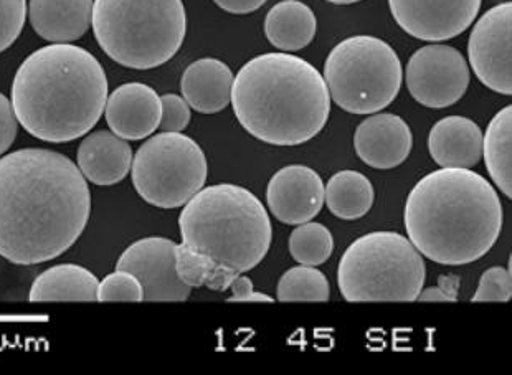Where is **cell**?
<instances>
[{
  "label": "cell",
  "mask_w": 512,
  "mask_h": 375,
  "mask_svg": "<svg viewBox=\"0 0 512 375\" xmlns=\"http://www.w3.org/2000/svg\"><path fill=\"white\" fill-rule=\"evenodd\" d=\"M90 214V187L67 156L30 148L0 157V257L50 262L73 247Z\"/></svg>",
  "instance_id": "obj_1"
},
{
  "label": "cell",
  "mask_w": 512,
  "mask_h": 375,
  "mask_svg": "<svg viewBox=\"0 0 512 375\" xmlns=\"http://www.w3.org/2000/svg\"><path fill=\"white\" fill-rule=\"evenodd\" d=\"M403 220L420 255L438 265H470L498 242L503 204L478 172L441 167L415 184Z\"/></svg>",
  "instance_id": "obj_2"
},
{
  "label": "cell",
  "mask_w": 512,
  "mask_h": 375,
  "mask_svg": "<svg viewBox=\"0 0 512 375\" xmlns=\"http://www.w3.org/2000/svg\"><path fill=\"white\" fill-rule=\"evenodd\" d=\"M10 96L15 118L30 136L70 143L90 133L105 113L108 80L93 53L52 43L25 58Z\"/></svg>",
  "instance_id": "obj_3"
},
{
  "label": "cell",
  "mask_w": 512,
  "mask_h": 375,
  "mask_svg": "<svg viewBox=\"0 0 512 375\" xmlns=\"http://www.w3.org/2000/svg\"><path fill=\"white\" fill-rule=\"evenodd\" d=\"M232 108L253 138L301 146L328 123L331 95L318 68L293 53H263L233 78Z\"/></svg>",
  "instance_id": "obj_4"
},
{
  "label": "cell",
  "mask_w": 512,
  "mask_h": 375,
  "mask_svg": "<svg viewBox=\"0 0 512 375\" xmlns=\"http://www.w3.org/2000/svg\"><path fill=\"white\" fill-rule=\"evenodd\" d=\"M182 243L217 265L247 273L270 250V215L250 190L217 184L199 190L179 217Z\"/></svg>",
  "instance_id": "obj_5"
},
{
  "label": "cell",
  "mask_w": 512,
  "mask_h": 375,
  "mask_svg": "<svg viewBox=\"0 0 512 375\" xmlns=\"http://www.w3.org/2000/svg\"><path fill=\"white\" fill-rule=\"evenodd\" d=\"M91 24L101 50L133 70L169 62L187 34L182 0H95Z\"/></svg>",
  "instance_id": "obj_6"
},
{
  "label": "cell",
  "mask_w": 512,
  "mask_h": 375,
  "mask_svg": "<svg viewBox=\"0 0 512 375\" xmlns=\"http://www.w3.org/2000/svg\"><path fill=\"white\" fill-rule=\"evenodd\" d=\"M423 257L407 237L372 232L347 248L337 268V285L344 300L417 301L425 285Z\"/></svg>",
  "instance_id": "obj_7"
},
{
  "label": "cell",
  "mask_w": 512,
  "mask_h": 375,
  "mask_svg": "<svg viewBox=\"0 0 512 375\" xmlns=\"http://www.w3.org/2000/svg\"><path fill=\"white\" fill-rule=\"evenodd\" d=\"M324 81L341 110L374 114L394 103L403 81L402 63L389 43L356 35L337 43L324 62Z\"/></svg>",
  "instance_id": "obj_8"
},
{
  "label": "cell",
  "mask_w": 512,
  "mask_h": 375,
  "mask_svg": "<svg viewBox=\"0 0 512 375\" xmlns=\"http://www.w3.org/2000/svg\"><path fill=\"white\" fill-rule=\"evenodd\" d=\"M207 157L194 139L182 133H159L134 154L133 186L147 204L177 209L207 182Z\"/></svg>",
  "instance_id": "obj_9"
},
{
  "label": "cell",
  "mask_w": 512,
  "mask_h": 375,
  "mask_svg": "<svg viewBox=\"0 0 512 375\" xmlns=\"http://www.w3.org/2000/svg\"><path fill=\"white\" fill-rule=\"evenodd\" d=\"M470 65L450 45H427L413 53L405 70L410 95L420 105L443 110L465 96L470 86Z\"/></svg>",
  "instance_id": "obj_10"
},
{
  "label": "cell",
  "mask_w": 512,
  "mask_h": 375,
  "mask_svg": "<svg viewBox=\"0 0 512 375\" xmlns=\"http://www.w3.org/2000/svg\"><path fill=\"white\" fill-rule=\"evenodd\" d=\"M512 4L496 5L476 22L468 42L470 67L486 88L499 95L512 93Z\"/></svg>",
  "instance_id": "obj_11"
},
{
  "label": "cell",
  "mask_w": 512,
  "mask_h": 375,
  "mask_svg": "<svg viewBox=\"0 0 512 375\" xmlns=\"http://www.w3.org/2000/svg\"><path fill=\"white\" fill-rule=\"evenodd\" d=\"M483 0H389L400 29L423 42H445L470 29Z\"/></svg>",
  "instance_id": "obj_12"
},
{
  "label": "cell",
  "mask_w": 512,
  "mask_h": 375,
  "mask_svg": "<svg viewBox=\"0 0 512 375\" xmlns=\"http://www.w3.org/2000/svg\"><path fill=\"white\" fill-rule=\"evenodd\" d=\"M177 243L164 237L141 238L124 250L116 270L128 271L143 286L144 301H185L192 288L176 271Z\"/></svg>",
  "instance_id": "obj_13"
},
{
  "label": "cell",
  "mask_w": 512,
  "mask_h": 375,
  "mask_svg": "<svg viewBox=\"0 0 512 375\" xmlns=\"http://www.w3.org/2000/svg\"><path fill=\"white\" fill-rule=\"evenodd\" d=\"M271 214L281 224L301 225L316 217L324 205V182L308 166L293 164L275 172L266 189Z\"/></svg>",
  "instance_id": "obj_14"
},
{
  "label": "cell",
  "mask_w": 512,
  "mask_h": 375,
  "mask_svg": "<svg viewBox=\"0 0 512 375\" xmlns=\"http://www.w3.org/2000/svg\"><path fill=\"white\" fill-rule=\"evenodd\" d=\"M413 148L412 129L400 116L374 113L357 126L354 149L374 169H394L407 161Z\"/></svg>",
  "instance_id": "obj_15"
},
{
  "label": "cell",
  "mask_w": 512,
  "mask_h": 375,
  "mask_svg": "<svg viewBox=\"0 0 512 375\" xmlns=\"http://www.w3.org/2000/svg\"><path fill=\"white\" fill-rule=\"evenodd\" d=\"M161 114V98L144 83L121 85L106 100V123L111 133L128 141H141L156 133Z\"/></svg>",
  "instance_id": "obj_16"
},
{
  "label": "cell",
  "mask_w": 512,
  "mask_h": 375,
  "mask_svg": "<svg viewBox=\"0 0 512 375\" xmlns=\"http://www.w3.org/2000/svg\"><path fill=\"white\" fill-rule=\"evenodd\" d=\"M428 151L440 167L471 169L483 159V131L473 119L446 116L433 124Z\"/></svg>",
  "instance_id": "obj_17"
},
{
  "label": "cell",
  "mask_w": 512,
  "mask_h": 375,
  "mask_svg": "<svg viewBox=\"0 0 512 375\" xmlns=\"http://www.w3.org/2000/svg\"><path fill=\"white\" fill-rule=\"evenodd\" d=\"M76 159L86 181L95 186H114L131 172L133 149L126 139L111 131H95L81 141Z\"/></svg>",
  "instance_id": "obj_18"
},
{
  "label": "cell",
  "mask_w": 512,
  "mask_h": 375,
  "mask_svg": "<svg viewBox=\"0 0 512 375\" xmlns=\"http://www.w3.org/2000/svg\"><path fill=\"white\" fill-rule=\"evenodd\" d=\"M232 70L217 58H200L185 68L182 98L197 113L215 114L232 103Z\"/></svg>",
  "instance_id": "obj_19"
},
{
  "label": "cell",
  "mask_w": 512,
  "mask_h": 375,
  "mask_svg": "<svg viewBox=\"0 0 512 375\" xmlns=\"http://www.w3.org/2000/svg\"><path fill=\"white\" fill-rule=\"evenodd\" d=\"M93 0H30L29 19L38 37L70 43L88 32Z\"/></svg>",
  "instance_id": "obj_20"
},
{
  "label": "cell",
  "mask_w": 512,
  "mask_h": 375,
  "mask_svg": "<svg viewBox=\"0 0 512 375\" xmlns=\"http://www.w3.org/2000/svg\"><path fill=\"white\" fill-rule=\"evenodd\" d=\"M316 32V15L313 9L301 0H281L266 14V38L281 52L303 50L313 42Z\"/></svg>",
  "instance_id": "obj_21"
},
{
  "label": "cell",
  "mask_w": 512,
  "mask_h": 375,
  "mask_svg": "<svg viewBox=\"0 0 512 375\" xmlns=\"http://www.w3.org/2000/svg\"><path fill=\"white\" fill-rule=\"evenodd\" d=\"M100 281L90 270L73 263L52 266L37 276L30 301H98Z\"/></svg>",
  "instance_id": "obj_22"
},
{
  "label": "cell",
  "mask_w": 512,
  "mask_h": 375,
  "mask_svg": "<svg viewBox=\"0 0 512 375\" xmlns=\"http://www.w3.org/2000/svg\"><path fill=\"white\" fill-rule=\"evenodd\" d=\"M374 199V186L361 172H336L324 186V202L337 219H361L369 214Z\"/></svg>",
  "instance_id": "obj_23"
},
{
  "label": "cell",
  "mask_w": 512,
  "mask_h": 375,
  "mask_svg": "<svg viewBox=\"0 0 512 375\" xmlns=\"http://www.w3.org/2000/svg\"><path fill=\"white\" fill-rule=\"evenodd\" d=\"M512 108L506 106L489 121L483 134V157L494 186L512 197Z\"/></svg>",
  "instance_id": "obj_24"
},
{
  "label": "cell",
  "mask_w": 512,
  "mask_h": 375,
  "mask_svg": "<svg viewBox=\"0 0 512 375\" xmlns=\"http://www.w3.org/2000/svg\"><path fill=\"white\" fill-rule=\"evenodd\" d=\"M290 253L299 265L319 266L328 262L334 252V238L328 227L306 222L294 228L290 235Z\"/></svg>",
  "instance_id": "obj_25"
},
{
  "label": "cell",
  "mask_w": 512,
  "mask_h": 375,
  "mask_svg": "<svg viewBox=\"0 0 512 375\" xmlns=\"http://www.w3.org/2000/svg\"><path fill=\"white\" fill-rule=\"evenodd\" d=\"M329 281L316 266H294L281 276L276 298L280 301H328Z\"/></svg>",
  "instance_id": "obj_26"
},
{
  "label": "cell",
  "mask_w": 512,
  "mask_h": 375,
  "mask_svg": "<svg viewBox=\"0 0 512 375\" xmlns=\"http://www.w3.org/2000/svg\"><path fill=\"white\" fill-rule=\"evenodd\" d=\"M217 263L202 253L194 252L185 243L176 247V271L179 280L190 288L205 286L210 273L214 271Z\"/></svg>",
  "instance_id": "obj_27"
},
{
  "label": "cell",
  "mask_w": 512,
  "mask_h": 375,
  "mask_svg": "<svg viewBox=\"0 0 512 375\" xmlns=\"http://www.w3.org/2000/svg\"><path fill=\"white\" fill-rule=\"evenodd\" d=\"M98 301H144L143 286L128 271L116 270L98 286Z\"/></svg>",
  "instance_id": "obj_28"
},
{
  "label": "cell",
  "mask_w": 512,
  "mask_h": 375,
  "mask_svg": "<svg viewBox=\"0 0 512 375\" xmlns=\"http://www.w3.org/2000/svg\"><path fill=\"white\" fill-rule=\"evenodd\" d=\"M27 19V0H0V53L14 45Z\"/></svg>",
  "instance_id": "obj_29"
},
{
  "label": "cell",
  "mask_w": 512,
  "mask_h": 375,
  "mask_svg": "<svg viewBox=\"0 0 512 375\" xmlns=\"http://www.w3.org/2000/svg\"><path fill=\"white\" fill-rule=\"evenodd\" d=\"M512 280L511 268L503 266H493L484 271L479 281L478 290L471 298L473 303L476 301H506L511 300Z\"/></svg>",
  "instance_id": "obj_30"
},
{
  "label": "cell",
  "mask_w": 512,
  "mask_h": 375,
  "mask_svg": "<svg viewBox=\"0 0 512 375\" xmlns=\"http://www.w3.org/2000/svg\"><path fill=\"white\" fill-rule=\"evenodd\" d=\"M161 105L159 129L162 133H182L192 119L187 101L179 95H164L161 96Z\"/></svg>",
  "instance_id": "obj_31"
},
{
  "label": "cell",
  "mask_w": 512,
  "mask_h": 375,
  "mask_svg": "<svg viewBox=\"0 0 512 375\" xmlns=\"http://www.w3.org/2000/svg\"><path fill=\"white\" fill-rule=\"evenodd\" d=\"M19 121L15 118L14 108L7 96L0 93V156L9 151L17 138Z\"/></svg>",
  "instance_id": "obj_32"
},
{
  "label": "cell",
  "mask_w": 512,
  "mask_h": 375,
  "mask_svg": "<svg viewBox=\"0 0 512 375\" xmlns=\"http://www.w3.org/2000/svg\"><path fill=\"white\" fill-rule=\"evenodd\" d=\"M214 2L228 14L247 15L261 9L268 0H214Z\"/></svg>",
  "instance_id": "obj_33"
},
{
  "label": "cell",
  "mask_w": 512,
  "mask_h": 375,
  "mask_svg": "<svg viewBox=\"0 0 512 375\" xmlns=\"http://www.w3.org/2000/svg\"><path fill=\"white\" fill-rule=\"evenodd\" d=\"M238 275L242 273L230 270L227 266L217 265L210 273L209 280L205 281V286L212 291H227L232 285L233 278Z\"/></svg>",
  "instance_id": "obj_34"
},
{
  "label": "cell",
  "mask_w": 512,
  "mask_h": 375,
  "mask_svg": "<svg viewBox=\"0 0 512 375\" xmlns=\"http://www.w3.org/2000/svg\"><path fill=\"white\" fill-rule=\"evenodd\" d=\"M228 290L232 291V296L228 301H238V303H245L248 296L253 293V283L247 276L238 275L233 278L232 285Z\"/></svg>",
  "instance_id": "obj_35"
},
{
  "label": "cell",
  "mask_w": 512,
  "mask_h": 375,
  "mask_svg": "<svg viewBox=\"0 0 512 375\" xmlns=\"http://www.w3.org/2000/svg\"><path fill=\"white\" fill-rule=\"evenodd\" d=\"M418 301H453L450 296L446 295L445 291L441 290L440 286H432L427 290L420 291L417 298Z\"/></svg>",
  "instance_id": "obj_36"
},
{
  "label": "cell",
  "mask_w": 512,
  "mask_h": 375,
  "mask_svg": "<svg viewBox=\"0 0 512 375\" xmlns=\"http://www.w3.org/2000/svg\"><path fill=\"white\" fill-rule=\"evenodd\" d=\"M250 301H268V303H271V301H275V298H271V296L265 295V293L253 291L252 295L248 296L247 300H245V303H250Z\"/></svg>",
  "instance_id": "obj_37"
},
{
  "label": "cell",
  "mask_w": 512,
  "mask_h": 375,
  "mask_svg": "<svg viewBox=\"0 0 512 375\" xmlns=\"http://www.w3.org/2000/svg\"><path fill=\"white\" fill-rule=\"evenodd\" d=\"M326 2L334 5H351L357 4V2H362V0H326Z\"/></svg>",
  "instance_id": "obj_38"
}]
</instances>
